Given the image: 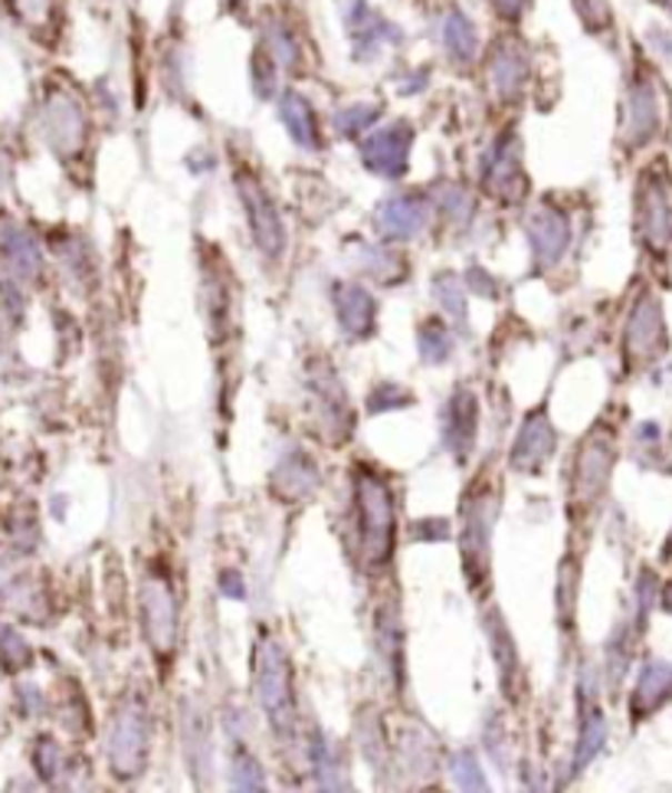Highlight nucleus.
<instances>
[{
	"instance_id": "nucleus-1",
	"label": "nucleus",
	"mask_w": 672,
	"mask_h": 793,
	"mask_svg": "<svg viewBox=\"0 0 672 793\" xmlns=\"http://www.w3.org/2000/svg\"><path fill=\"white\" fill-rule=\"evenodd\" d=\"M358 489V519H361V558L368 568H384L394 554V492L384 475L361 465L354 475Z\"/></svg>"
},
{
	"instance_id": "nucleus-2",
	"label": "nucleus",
	"mask_w": 672,
	"mask_h": 793,
	"mask_svg": "<svg viewBox=\"0 0 672 793\" xmlns=\"http://www.w3.org/2000/svg\"><path fill=\"white\" fill-rule=\"evenodd\" d=\"M499 515V489L482 475L472 482L463 502V564L470 588H482L489 578V541Z\"/></svg>"
},
{
	"instance_id": "nucleus-3",
	"label": "nucleus",
	"mask_w": 672,
	"mask_h": 793,
	"mask_svg": "<svg viewBox=\"0 0 672 793\" xmlns=\"http://www.w3.org/2000/svg\"><path fill=\"white\" fill-rule=\"evenodd\" d=\"M257 699L267 712V719L279 734L295 731V695H292V669L285 650L263 636L257 646Z\"/></svg>"
},
{
	"instance_id": "nucleus-4",
	"label": "nucleus",
	"mask_w": 672,
	"mask_h": 793,
	"mask_svg": "<svg viewBox=\"0 0 672 793\" xmlns=\"http://www.w3.org/2000/svg\"><path fill=\"white\" fill-rule=\"evenodd\" d=\"M148 741H151V719L141 702H126L109 727V767L116 777L132 781L148 764Z\"/></svg>"
},
{
	"instance_id": "nucleus-5",
	"label": "nucleus",
	"mask_w": 672,
	"mask_h": 793,
	"mask_svg": "<svg viewBox=\"0 0 672 793\" xmlns=\"http://www.w3.org/2000/svg\"><path fill=\"white\" fill-rule=\"evenodd\" d=\"M141 616L154 656L171 660L178 650V596L164 574H148L141 581Z\"/></svg>"
},
{
	"instance_id": "nucleus-6",
	"label": "nucleus",
	"mask_w": 672,
	"mask_h": 793,
	"mask_svg": "<svg viewBox=\"0 0 672 793\" xmlns=\"http://www.w3.org/2000/svg\"><path fill=\"white\" fill-rule=\"evenodd\" d=\"M40 275L37 240L20 227H0V289L13 312H20L23 289Z\"/></svg>"
},
{
	"instance_id": "nucleus-7",
	"label": "nucleus",
	"mask_w": 672,
	"mask_h": 793,
	"mask_svg": "<svg viewBox=\"0 0 672 793\" xmlns=\"http://www.w3.org/2000/svg\"><path fill=\"white\" fill-rule=\"evenodd\" d=\"M610 465H613V436L598 430V433H591L581 443V450L574 456L571 502L578 505V512H588V509H594L604 499Z\"/></svg>"
},
{
	"instance_id": "nucleus-8",
	"label": "nucleus",
	"mask_w": 672,
	"mask_h": 793,
	"mask_svg": "<svg viewBox=\"0 0 672 793\" xmlns=\"http://www.w3.org/2000/svg\"><path fill=\"white\" fill-rule=\"evenodd\" d=\"M640 237L650 250L663 253L672 243V184L670 178L646 174L640 188Z\"/></svg>"
},
{
	"instance_id": "nucleus-9",
	"label": "nucleus",
	"mask_w": 672,
	"mask_h": 793,
	"mask_svg": "<svg viewBox=\"0 0 672 793\" xmlns=\"http://www.w3.org/2000/svg\"><path fill=\"white\" fill-rule=\"evenodd\" d=\"M237 191H240V200H243V207H247V217H250V227H253L257 247H260L267 257L275 260V257L282 253L285 230H282L279 210L272 207L267 188H263L253 174H240V178H237Z\"/></svg>"
},
{
	"instance_id": "nucleus-10",
	"label": "nucleus",
	"mask_w": 672,
	"mask_h": 793,
	"mask_svg": "<svg viewBox=\"0 0 672 793\" xmlns=\"http://www.w3.org/2000/svg\"><path fill=\"white\" fill-rule=\"evenodd\" d=\"M43 134L50 141V148L60 154V158H69L82 148L86 141V116L79 109V102L67 96V92H57L50 96L47 109H43Z\"/></svg>"
},
{
	"instance_id": "nucleus-11",
	"label": "nucleus",
	"mask_w": 672,
	"mask_h": 793,
	"mask_svg": "<svg viewBox=\"0 0 672 793\" xmlns=\"http://www.w3.org/2000/svg\"><path fill=\"white\" fill-rule=\"evenodd\" d=\"M663 348H666L663 312H660V302L646 292V295L633 305L630 322H626V354H630L633 361H650V358H656Z\"/></svg>"
},
{
	"instance_id": "nucleus-12",
	"label": "nucleus",
	"mask_w": 672,
	"mask_h": 793,
	"mask_svg": "<svg viewBox=\"0 0 672 793\" xmlns=\"http://www.w3.org/2000/svg\"><path fill=\"white\" fill-rule=\"evenodd\" d=\"M660 122H663V106H660L656 82L633 79L630 96H626V138L633 144H643L660 132Z\"/></svg>"
},
{
	"instance_id": "nucleus-13",
	"label": "nucleus",
	"mask_w": 672,
	"mask_h": 793,
	"mask_svg": "<svg viewBox=\"0 0 672 793\" xmlns=\"http://www.w3.org/2000/svg\"><path fill=\"white\" fill-rule=\"evenodd\" d=\"M485 188L495 198H519V191L525 194V178H522V154H519V141L512 134H505L502 141H495L489 161H485Z\"/></svg>"
},
{
	"instance_id": "nucleus-14",
	"label": "nucleus",
	"mask_w": 672,
	"mask_h": 793,
	"mask_svg": "<svg viewBox=\"0 0 672 793\" xmlns=\"http://www.w3.org/2000/svg\"><path fill=\"white\" fill-rule=\"evenodd\" d=\"M410 138H413V134H410L407 126H394V129L374 132L364 141V148H361L364 164H368L371 171L384 174V178H398V174H403V168H407Z\"/></svg>"
},
{
	"instance_id": "nucleus-15",
	"label": "nucleus",
	"mask_w": 672,
	"mask_h": 793,
	"mask_svg": "<svg viewBox=\"0 0 672 793\" xmlns=\"http://www.w3.org/2000/svg\"><path fill=\"white\" fill-rule=\"evenodd\" d=\"M554 450V430H551V420L544 413H529L519 436H515V446H512V456L509 463L519 472H535L538 465L544 463Z\"/></svg>"
},
{
	"instance_id": "nucleus-16",
	"label": "nucleus",
	"mask_w": 672,
	"mask_h": 793,
	"mask_svg": "<svg viewBox=\"0 0 672 793\" xmlns=\"http://www.w3.org/2000/svg\"><path fill=\"white\" fill-rule=\"evenodd\" d=\"M529 240H532L538 263H554V260L564 253L568 240H571V230H568L564 213H558L554 207L535 210L532 220H529Z\"/></svg>"
},
{
	"instance_id": "nucleus-17",
	"label": "nucleus",
	"mask_w": 672,
	"mask_h": 793,
	"mask_svg": "<svg viewBox=\"0 0 672 793\" xmlns=\"http://www.w3.org/2000/svg\"><path fill=\"white\" fill-rule=\"evenodd\" d=\"M443 436H447V446L457 456H467L472 450V440H475V396L470 391H460V394L450 396V403L443 410Z\"/></svg>"
},
{
	"instance_id": "nucleus-18",
	"label": "nucleus",
	"mask_w": 672,
	"mask_h": 793,
	"mask_svg": "<svg viewBox=\"0 0 672 793\" xmlns=\"http://www.w3.org/2000/svg\"><path fill=\"white\" fill-rule=\"evenodd\" d=\"M335 309L338 322H341V329L348 331V334L364 338V334L374 331L378 312H374V299H371L368 289H361V285H338Z\"/></svg>"
},
{
	"instance_id": "nucleus-19",
	"label": "nucleus",
	"mask_w": 672,
	"mask_h": 793,
	"mask_svg": "<svg viewBox=\"0 0 672 793\" xmlns=\"http://www.w3.org/2000/svg\"><path fill=\"white\" fill-rule=\"evenodd\" d=\"M315 489H319V469L302 450H292L275 469V492L282 499H305Z\"/></svg>"
},
{
	"instance_id": "nucleus-20",
	"label": "nucleus",
	"mask_w": 672,
	"mask_h": 793,
	"mask_svg": "<svg viewBox=\"0 0 672 793\" xmlns=\"http://www.w3.org/2000/svg\"><path fill=\"white\" fill-rule=\"evenodd\" d=\"M672 695V665L670 662H646V669L640 672L636 692H633V715H650L653 709H660Z\"/></svg>"
},
{
	"instance_id": "nucleus-21",
	"label": "nucleus",
	"mask_w": 672,
	"mask_h": 793,
	"mask_svg": "<svg viewBox=\"0 0 672 793\" xmlns=\"http://www.w3.org/2000/svg\"><path fill=\"white\" fill-rule=\"evenodd\" d=\"M423 220H427V210L417 198H394L388 200L378 213V223L384 230V237H413L417 230H423Z\"/></svg>"
},
{
	"instance_id": "nucleus-22",
	"label": "nucleus",
	"mask_w": 672,
	"mask_h": 793,
	"mask_svg": "<svg viewBox=\"0 0 672 793\" xmlns=\"http://www.w3.org/2000/svg\"><path fill=\"white\" fill-rule=\"evenodd\" d=\"M525 57L519 53V47H499L492 53V63H489V76H492V86L502 99H512L522 92V82H525Z\"/></svg>"
},
{
	"instance_id": "nucleus-23",
	"label": "nucleus",
	"mask_w": 672,
	"mask_h": 793,
	"mask_svg": "<svg viewBox=\"0 0 672 793\" xmlns=\"http://www.w3.org/2000/svg\"><path fill=\"white\" fill-rule=\"evenodd\" d=\"M279 116H282L285 129L292 132V138H295L299 144H305V148L319 144L315 116H312V109H309V102H305L302 96H292V92H289V96L282 99V109H279Z\"/></svg>"
},
{
	"instance_id": "nucleus-24",
	"label": "nucleus",
	"mask_w": 672,
	"mask_h": 793,
	"mask_svg": "<svg viewBox=\"0 0 672 793\" xmlns=\"http://www.w3.org/2000/svg\"><path fill=\"white\" fill-rule=\"evenodd\" d=\"M604 741H606L604 715H601V712H591V715L584 719V725H581V741H578V764H574V771L588 767V764L594 761V754H601Z\"/></svg>"
},
{
	"instance_id": "nucleus-25",
	"label": "nucleus",
	"mask_w": 672,
	"mask_h": 793,
	"mask_svg": "<svg viewBox=\"0 0 672 793\" xmlns=\"http://www.w3.org/2000/svg\"><path fill=\"white\" fill-rule=\"evenodd\" d=\"M443 40H447V50H450L457 60H472V53H475V33H472V23L463 13H450L447 30H443Z\"/></svg>"
},
{
	"instance_id": "nucleus-26",
	"label": "nucleus",
	"mask_w": 672,
	"mask_h": 793,
	"mask_svg": "<svg viewBox=\"0 0 672 793\" xmlns=\"http://www.w3.org/2000/svg\"><path fill=\"white\" fill-rule=\"evenodd\" d=\"M450 351H453V338L447 334V329H443V322H423L420 325V354L427 358V361H443V358H450Z\"/></svg>"
},
{
	"instance_id": "nucleus-27",
	"label": "nucleus",
	"mask_w": 672,
	"mask_h": 793,
	"mask_svg": "<svg viewBox=\"0 0 672 793\" xmlns=\"http://www.w3.org/2000/svg\"><path fill=\"white\" fill-rule=\"evenodd\" d=\"M230 781L237 791H263V771L260 764L247 754V751H237L233 761H230Z\"/></svg>"
},
{
	"instance_id": "nucleus-28",
	"label": "nucleus",
	"mask_w": 672,
	"mask_h": 793,
	"mask_svg": "<svg viewBox=\"0 0 672 793\" xmlns=\"http://www.w3.org/2000/svg\"><path fill=\"white\" fill-rule=\"evenodd\" d=\"M0 662H3V669L7 672H20L27 662H30V646H27V640L17 633V630H0Z\"/></svg>"
},
{
	"instance_id": "nucleus-29",
	"label": "nucleus",
	"mask_w": 672,
	"mask_h": 793,
	"mask_svg": "<svg viewBox=\"0 0 672 793\" xmlns=\"http://www.w3.org/2000/svg\"><path fill=\"white\" fill-rule=\"evenodd\" d=\"M437 299H440V305H443V312L450 315V319H463V309H467V292H463V285H457V279L453 275H447V279H440V285H437Z\"/></svg>"
},
{
	"instance_id": "nucleus-30",
	"label": "nucleus",
	"mask_w": 672,
	"mask_h": 793,
	"mask_svg": "<svg viewBox=\"0 0 672 793\" xmlns=\"http://www.w3.org/2000/svg\"><path fill=\"white\" fill-rule=\"evenodd\" d=\"M33 764H37V771H40L43 781H57V774H60V767H63V754H60L57 741L43 737V741L37 744V757H33Z\"/></svg>"
},
{
	"instance_id": "nucleus-31",
	"label": "nucleus",
	"mask_w": 672,
	"mask_h": 793,
	"mask_svg": "<svg viewBox=\"0 0 672 793\" xmlns=\"http://www.w3.org/2000/svg\"><path fill=\"white\" fill-rule=\"evenodd\" d=\"M453 777H457V784L467 787V791H482V787H485V777H482L479 761H475L472 754H457V757H453Z\"/></svg>"
},
{
	"instance_id": "nucleus-32",
	"label": "nucleus",
	"mask_w": 672,
	"mask_h": 793,
	"mask_svg": "<svg viewBox=\"0 0 672 793\" xmlns=\"http://www.w3.org/2000/svg\"><path fill=\"white\" fill-rule=\"evenodd\" d=\"M581 20L591 27V30H601L610 23V10H606V0H574Z\"/></svg>"
},
{
	"instance_id": "nucleus-33",
	"label": "nucleus",
	"mask_w": 672,
	"mask_h": 793,
	"mask_svg": "<svg viewBox=\"0 0 672 793\" xmlns=\"http://www.w3.org/2000/svg\"><path fill=\"white\" fill-rule=\"evenodd\" d=\"M371 119H374V109H371V112H364V109L358 106V109H351V112H341L335 122L341 126V132L351 134V132H361V129H364Z\"/></svg>"
},
{
	"instance_id": "nucleus-34",
	"label": "nucleus",
	"mask_w": 672,
	"mask_h": 793,
	"mask_svg": "<svg viewBox=\"0 0 672 793\" xmlns=\"http://www.w3.org/2000/svg\"><path fill=\"white\" fill-rule=\"evenodd\" d=\"M17 10L30 20V23H40L47 13H50V0H13Z\"/></svg>"
},
{
	"instance_id": "nucleus-35",
	"label": "nucleus",
	"mask_w": 672,
	"mask_h": 793,
	"mask_svg": "<svg viewBox=\"0 0 672 793\" xmlns=\"http://www.w3.org/2000/svg\"><path fill=\"white\" fill-rule=\"evenodd\" d=\"M525 7V0H492V10H499L502 17H519Z\"/></svg>"
},
{
	"instance_id": "nucleus-36",
	"label": "nucleus",
	"mask_w": 672,
	"mask_h": 793,
	"mask_svg": "<svg viewBox=\"0 0 672 793\" xmlns=\"http://www.w3.org/2000/svg\"><path fill=\"white\" fill-rule=\"evenodd\" d=\"M663 606H666V610L672 613V584L666 588V591H663Z\"/></svg>"
},
{
	"instance_id": "nucleus-37",
	"label": "nucleus",
	"mask_w": 672,
	"mask_h": 793,
	"mask_svg": "<svg viewBox=\"0 0 672 793\" xmlns=\"http://www.w3.org/2000/svg\"><path fill=\"white\" fill-rule=\"evenodd\" d=\"M3 184H7V161L0 158V191H3Z\"/></svg>"
},
{
	"instance_id": "nucleus-38",
	"label": "nucleus",
	"mask_w": 672,
	"mask_h": 793,
	"mask_svg": "<svg viewBox=\"0 0 672 793\" xmlns=\"http://www.w3.org/2000/svg\"><path fill=\"white\" fill-rule=\"evenodd\" d=\"M663 3H666V7H670V10H672V0H663Z\"/></svg>"
}]
</instances>
